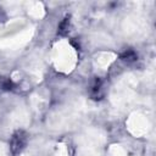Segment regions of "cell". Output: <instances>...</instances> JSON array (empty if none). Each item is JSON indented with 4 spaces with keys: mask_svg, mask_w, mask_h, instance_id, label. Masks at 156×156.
Listing matches in <instances>:
<instances>
[{
    "mask_svg": "<svg viewBox=\"0 0 156 156\" xmlns=\"http://www.w3.org/2000/svg\"><path fill=\"white\" fill-rule=\"evenodd\" d=\"M26 143H27V134H26L23 130H17V132L12 135L11 144H10L12 154H13V155L20 154V152L23 150Z\"/></svg>",
    "mask_w": 156,
    "mask_h": 156,
    "instance_id": "6da1fadb",
    "label": "cell"
}]
</instances>
